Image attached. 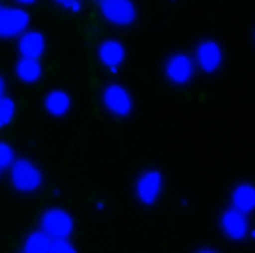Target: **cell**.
Segmentation results:
<instances>
[{
	"mask_svg": "<svg viewBox=\"0 0 255 253\" xmlns=\"http://www.w3.org/2000/svg\"><path fill=\"white\" fill-rule=\"evenodd\" d=\"M195 65L201 67L205 73H215L223 65V47L215 39H205L195 49Z\"/></svg>",
	"mask_w": 255,
	"mask_h": 253,
	"instance_id": "cell-6",
	"label": "cell"
},
{
	"mask_svg": "<svg viewBox=\"0 0 255 253\" xmlns=\"http://www.w3.org/2000/svg\"><path fill=\"white\" fill-rule=\"evenodd\" d=\"M100 12L108 22L116 26H130L138 16L136 4L132 0H106L100 4Z\"/></svg>",
	"mask_w": 255,
	"mask_h": 253,
	"instance_id": "cell-5",
	"label": "cell"
},
{
	"mask_svg": "<svg viewBox=\"0 0 255 253\" xmlns=\"http://www.w3.org/2000/svg\"><path fill=\"white\" fill-rule=\"evenodd\" d=\"M98 59L102 61V65L108 71L116 73L122 69L124 61H126V47L118 39H106V41H102V45L98 49Z\"/></svg>",
	"mask_w": 255,
	"mask_h": 253,
	"instance_id": "cell-10",
	"label": "cell"
},
{
	"mask_svg": "<svg viewBox=\"0 0 255 253\" xmlns=\"http://www.w3.org/2000/svg\"><path fill=\"white\" fill-rule=\"evenodd\" d=\"M231 209L249 215L255 209V186L251 182H241L231 193Z\"/></svg>",
	"mask_w": 255,
	"mask_h": 253,
	"instance_id": "cell-12",
	"label": "cell"
},
{
	"mask_svg": "<svg viewBox=\"0 0 255 253\" xmlns=\"http://www.w3.org/2000/svg\"><path fill=\"white\" fill-rule=\"evenodd\" d=\"M221 229L229 239L233 241H241L249 235V223H247V215L235 211V209H227L221 215Z\"/></svg>",
	"mask_w": 255,
	"mask_h": 253,
	"instance_id": "cell-9",
	"label": "cell"
},
{
	"mask_svg": "<svg viewBox=\"0 0 255 253\" xmlns=\"http://www.w3.org/2000/svg\"><path fill=\"white\" fill-rule=\"evenodd\" d=\"M197 253H219V251H215V249H199Z\"/></svg>",
	"mask_w": 255,
	"mask_h": 253,
	"instance_id": "cell-22",
	"label": "cell"
},
{
	"mask_svg": "<svg viewBox=\"0 0 255 253\" xmlns=\"http://www.w3.org/2000/svg\"><path fill=\"white\" fill-rule=\"evenodd\" d=\"M10 184L22 195L37 193L43 186V172L26 158H16L10 164Z\"/></svg>",
	"mask_w": 255,
	"mask_h": 253,
	"instance_id": "cell-1",
	"label": "cell"
},
{
	"mask_svg": "<svg viewBox=\"0 0 255 253\" xmlns=\"http://www.w3.org/2000/svg\"><path fill=\"white\" fill-rule=\"evenodd\" d=\"M164 75L174 85H186L195 75V61L186 53H174L166 59Z\"/></svg>",
	"mask_w": 255,
	"mask_h": 253,
	"instance_id": "cell-7",
	"label": "cell"
},
{
	"mask_svg": "<svg viewBox=\"0 0 255 253\" xmlns=\"http://www.w3.org/2000/svg\"><path fill=\"white\" fill-rule=\"evenodd\" d=\"M57 4H61L63 8H67L71 12H79L81 10V0H55Z\"/></svg>",
	"mask_w": 255,
	"mask_h": 253,
	"instance_id": "cell-19",
	"label": "cell"
},
{
	"mask_svg": "<svg viewBox=\"0 0 255 253\" xmlns=\"http://www.w3.org/2000/svg\"><path fill=\"white\" fill-rule=\"evenodd\" d=\"M53 239L43 231H33L24 241V253H49Z\"/></svg>",
	"mask_w": 255,
	"mask_h": 253,
	"instance_id": "cell-15",
	"label": "cell"
},
{
	"mask_svg": "<svg viewBox=\"0 0 255 253\" xmlns=\"http://www.w3.org/2000/svg\"><path fill=\"white\" fill-rule=\"evenodd\" d=\"M14 75L22 83H37L43 77V65H41V61L39 59L20 57L18 63H16V67H14Z\"/></svg>",
	"mask_w": 255,
	"mask_h": 253,
	"instance_id": "cell-14",
	"label": "cell"
},
{
	"mask_svg": "<svg viewBox=\"0 0 255 253\" xmlns=\"http://www.w3.org/2000/svg\"><path fill=\"white\" fill-rule=\"evenodd\" d=\"M14 116H16L14 100L8 98V96H2V98H0V130L6 128V126L14 120Z\"/></svg>",
	"mask_w": 255,
	"mask_h": 253,
	"instance_id": "cell-16",
	"label": "cell"
},
{
	"mask_svg": "<svg viewBox=\"0 0 255 253\" xmlns=\"http://www.w3.org/2000/svg\"><path fill=\"white\" fill-rule=\"evenodd\" d=\"M14 2H18V4H22V6H28V4H35L37 0H14Z\"/></svg>",
	"mask_w": 255,
	"mask_h": 253,
	"instance_id": "cell-21",
	"label": "cell"
},
{
	"mask_svg": "<svg viewBox=\"0 0 255 253\" xmlns=\"http://www.w3.org/2000/svg\"><path fill=\"white\" fill-rule=\"evenodd\" d=\"M47 49L45 37L39 30H26L18 37V53L26 59H41Z\"/></svg>",
	"mask_w": 255,
	"mask_h": 253,
	"instance_id": "cell-11",
	"label": "cell"
},
{
	"mask_svg": "<svg viewBox=\"0 0 255 253\" xmlns=\"http://www.w3.org/2000/svg\"><path fill=\"white\" fill-rule=\"evenodd\" d=\"M0 172H2V170H0Z\"/></svg>",
	"mask_w": 255,
	"mask_h": 253,
	"instance_id": "cell-24",
	"label": "cell"
},
{
	"mask_svg": "<svg viewBox=\"0 0 255 253\" xmlns=\"http://www.w3.org/2000/svg\"><path fill=\"white\" fill-rule=\"evenodd\" d=\"M4 91H6V81H4V77L0 75V98L4 96Z\"/></svg>",
	"mask_w": 255,
	"mask_h": 253,
	"instance_id": "cell-20",
	"label": "cell"
},
{
	"mask_svg": "<svg viewBox=\"0 0 255 253\" xmlns=\"http://www.w3.org/2000/svg\"><path fill=\"white\" fill-rule=\"evenodd\" d=\"M30 14L18 6H0V39H12L26 33Z\"/></svg>",
	"mask_w": 255,
	"mask_h": 253,
	"instance_id": "cell-3",
	"label": "cell"
},
{
	"mask_svg": "<svg viewBox=\"0 0 255 253\" xmlns=\"http://www.w3.org/2000/svg\"><path fill=\"white\" fill-rule=\"evenodd\" d=\"M73 217L63 209H49L41 217V231L51 239H67L73 233Z\"/></svg>",
	"mask_w": 255,
	"mask_h": 253,
	"instance_id": "cell-2",
	"label": "cell"
},
{
	"mask_svg": "<svg viewBox=\"0 0 255 253\" xmlns=\"http://www.w3.org/2000/svg\"><path fill=\"white\" fill-rule=\"evenodd\" d=\"M102 102H104V108L112 116H116V118L130 116L132 114V108H134L130 91H128L124 85H120V83L106 85V89L102 93Z\"/></svg>",
	"mask_w": 255,
	"mask_h": 253,
	"instance_id": "cell-4",
	"label": "cell"
},
{
	"mask_svg": "<svg viewBox=\"0 0 255 253\" xmlns=\"http://www.w3.org/2000/svg\"><path fill=\"white\" fill-rule=\"evenodd\" d=\"M49 253H77V249L67 239H53Z\"/></svg>",
	"mask_w": 255,
	"mask_h": 253,
	"instance_id": "cell-18",
	"label": "cell"
},
{
	"mask_svg": "<svg viewBox=\"0 0 255 253\" xmlns=\"http://www.w3.org/2000/svg\"><path fill=\"white\" fill-rule=\"evenodd\" d=\"M98 2H100V4H102V2H106V0H98Z\"/></svg>",
	"mask_w": 255,
	"mask_h": 253,
	"instance_id": "cell-23",
	"label": "cell"
},
{
	"mask_svg": "<svg viewBox=\"0 0 255 253\" xmlns=\"http://www.w3.org/2000/svg\"><path fill=\"white\" fill-rule=\"evenodd\" d=\"M45 110L53 118H63L71 110V98L65 89H51L45 96Z\"/></svg>",
	"mask_w": 255,
	"mask_h": 253,
	"instance_id": "cell-13",
	"label": "cell"
},
{
	"mask_svg": "<svg viewBox=\"0 0 255 253\" xmlns=\"http://www.w3.org/2000/svg\"><path fill=\"white\" fill-rule=\"evenodd\" d=\"M16 160L14 158V150L10 144L6 142H0V170H4V168H10V164Z\"/></svg>",
	"mask_w": 255,
	"mask_h": 253,
	"instance_id": "cell-17",
	"label": "cell"
},
{
	"mask_svg": "<svg viewBox=\"0 0 255 253\" xmlns=\"http://www.w3.org/2000/svg\"><path fill=\"white\" fill-rule=\"evenodd\" d=\"M162 186H164V178L160 170H156V168L146 170L136 180V197L144 205H154L162 193Z\"/></svg>",
	"mask_w": 255,
	"mask_h": 253,
	"instance_id": "cell-8",
	"label": "cell"
}]
</instances>
